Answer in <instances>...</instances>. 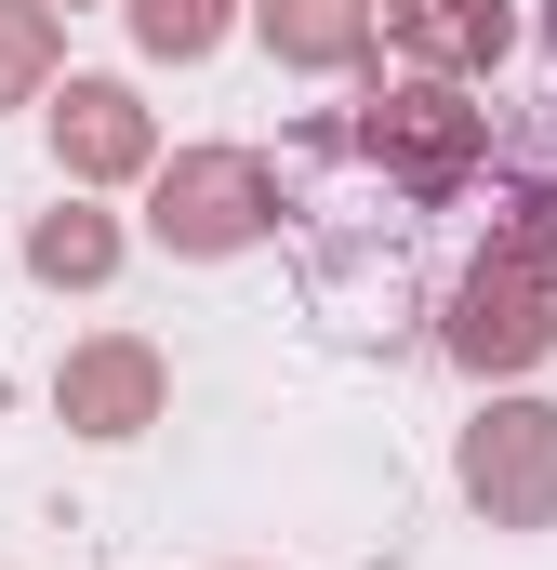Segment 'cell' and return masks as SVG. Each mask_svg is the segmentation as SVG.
I'll return each mask as SVG.
<instances>
[{
	"mask_svg": "<svg viewBox=\"0 0 557 570\" xmlns=\"http://www.w3.org/2000/svg\"><path fill=\"white\" fill-rule=\"evenodd\" d=\"M438 358L478 385H518L557 358V186H518L491 213V239L465 253V279L438 305Z\"/></svg>",
	"mask_w": 557,
	"mask_h": 570,
	"instance_id": "cell-1",
	"label": "cell"
},
{
	"mask_svg": "<svg viewBox=\"0 0 557 570\" xmlns=\"http://www.w3.org/2000/svg\"><path fill=\"white\" fill-rule=\"evenodd\" d=\"M332 146H345L359 173H385L399 199H465V186L491 173L505 120H491L465 80H424V67H399V80H372V94L332 120Z\"/></svg>",
	"mask_w": 557,
	"mask_h": 570,
	"instance_id": "cell-2",
	"label": "cell"
},
{
	"mask_svg": "<svg viewBox=\"0 0 557 570\" xmlns=\"http://www.w3.org/2000/svg\"><path fill=\"white\" fill-rule=\"evenodd\" d=\"M266 226H278V173L253 146H173V159L146 173V239L186 253V266H226V253H253Z\"/></svg>",
	"mask_w": 557,
	"mask_h": 570,
	"instance_id": "cell-3",
	"label": "cell"
},
{
	"mask_svg": "<svg viewBox=\"0 0 557 570\" xmlns=\"http://www.w3.org/2000/svg\"><path fill=\"white\" fill-rule=\"evenodd\" d=\"M451 478L491 531H557V399H478V425L451 438Z\"/></svg>",
	"mask_w": 557,
	"mask_h": 570,
	"instance_id": "cell-4",
	"label": "cell"
},
{
	"mask_svg": "<svg viewBox=\"0 0 557 570\" xmlns=\"http://www.w3.org/2000/svg\"><path fill=\"white\" fill-rule=\"evenodd\" d=\"M159 412H173V358L146 332H80L53 358V425L67 438H146Z\"/></svg>",
	"mask_w": 557,
	"mask_h": 570,
	"instance_id": "cell-5",
	"label": "cell"
},
{
	"mask_svg": "<svg viewBox=\"0 0 557 570\" xmlns=\"http://www.w3.org/2000/svg\"><path fill=\"white\" fill-rule=\"evenodd\" d=\"M53 173H67V186H146V173H159V120H146L134 80L67 67V94H53Z\"/></svg>",
	"mask_w": 557,
	"mask_h": 570,
	"instance_id": "cell-6",
	"label": "cell"
},
{
	"mask_svg": "<svg viewBox=\"0 0 557 570\" xmlns=\"http://www.w3.org/2000/svg\"><path fill=\"white\" fill-rule=\"evenodd\" d=\"M253 40L292 80H359L385 53V0H253Z\"/></svg>",
	"mask_w": 557,
	"mask_h": 570,
	"instance_id": "cell-7",
	"label": "cell"
},
{
	"mask_svg": "<svg viewBox=\"0 0 557 570\" xmlns=\"http://www.w3.org/2000/svg\"><path fill=\"white\" fill-rule=\"evenodd\" d=\"M518 40L505 0H385V53H412L424 80H491Z\"/></svg>",
	"mask_w": 557,
	"mask_h": 570,
	"instance_id": "cell-8",
	"label": "cell"
},
{
	"mask_svg": "<svg viewBox=\"0 0 557 570\" xmlns=\"http://www.w3.org/2000/svg\"><path fill=\"white\" fill-rule=\"evenodd\" d=\"M27 279L40 292H107L120 279V213H94V186L53 199V213H27Z\"/></svg>",
	"mask_w": 557,
	"mask_h": 570,
	"instance_id": "cell-9",
	"label": "cell"
},
{
	"mask_svg": "<svg viewBox=\"0 0 557 570\" xmlns=\"http://www.w3.org/2000/svg\"><path fill=\"white\" fill-rule=\"evenodd\" d=\"M240 13H253V0H120V27H134L146 67H199V53H226Z\"/></svg>",
	"mask_w": 557,
	"mask_h": 570,
	"instance_id": "cell-10",
	"label": "cell"
},
{
	"mask_svg": "<svg viewBox=\"0 0 557 570\" xmlns=\"http://www.w3.org/2000/svg\"><path fill=\"white\" fill-rule=\"evenodd\" d=\"M53 67H67L53 0H0V107H40V94H53Z\"/></svg>",
	"mask_w": 557,
	"mask_h": 570,
	"instance_id": "cell-11",
	"label": "cell"
},
{
	"mask_svg": "<svg viewBox=\"0 0 557 570\" xmlns=\"http://www.w3.org/2000/svg\"><path fill=\"white\" fill-rule=\"evenodd\" d=\"M545 53H557V0H545Z\"/></svg>",
	"mask_w": 557,
	"mask_h": 570,
	"instance_id": "cell-12",
	"label": "cell"
},
{
	"mask_svg": "<svg viewBox=\"0 0 557 570\" xmlns=\"http://www.w3.org/2000/svg\"><path fill=\"white\" fill-rule=\"evenodd\" d=\"M67 13H80V0H67Z\"/></svg>",
	"mask_w": 557,
	"mask_h": 570,
	"instance_id": "cell-13",
	"label": "cell"
}]
</instances>
